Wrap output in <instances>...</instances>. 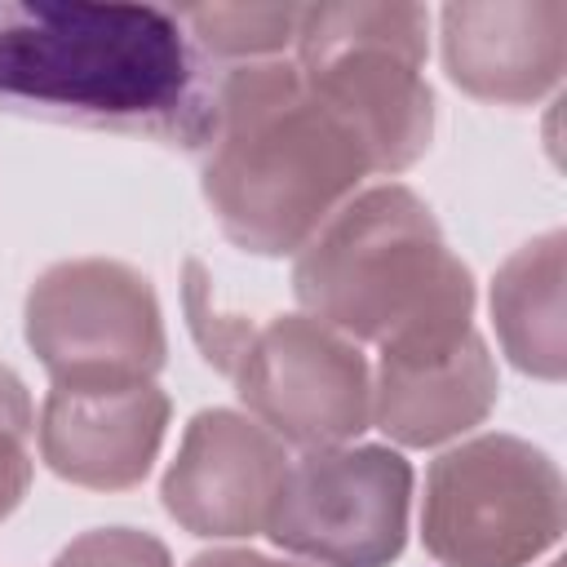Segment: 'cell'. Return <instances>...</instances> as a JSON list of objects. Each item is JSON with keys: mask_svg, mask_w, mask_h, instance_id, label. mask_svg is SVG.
<instances>
[{"mask_svg": "<svg viewBox=\"0 0 567 567\" xmlns=\"http://www.w3.org/2000/svg\"><path fill=\"white\" fill-rule=\"evenodd\" d=\"M31 399L13 368L0 363V518L18 509L31 483Z\"/></svg>", "mask_w": 567, "mask_h": 567, "instance_id": "15", "label": "cell"}, {"mask_svg": "<svg viewBox=\"0 0 567 567\" xmlns=\"http://www.w3.org/2000/svg\"><path fill=\"white\" fill-rule=\"evenodd\" d=\"M443 62L452 84L483 102L523 106L558 84L567 62L563 0H496L443 9Z\"/></svg>", "mask_w": 567, "mask_h": 567, "instance_id": "11", "label": "cell"}, {"mask_svg": "<svg viewBox=\"0 0 567 567\" xmlns=\"http://www.w3.org/2000/svg\"><path fill=\"white\" fill-rule=\"evenodd\" d=\"M186 27L199 58L217 62H252L270 58L284 44L297 40L301 9L297 4H199V9H173Z\"/></svg>", "mask_w": 567, "mask_h": 567, "instance_id": "14", "label": "cell"}, {"mask_svg": "<svg viewBox=\"0 0 567 567\" xmlns=\"http://www.w3.org/2000/svg\"><path fill=\"white\" fill-rule=\"evenodd\" d=\"M377 425L403 447L443 443L487 416L496 403V368L478 332L439 354H381L372 390Z\"/></svg>", "mask_w": 567, "mask_h": 567, "instance_id": "12", "label": "cell"}, {"mask_svg": "<svg viewBox=\"0 0 567 567\" xmlns=\"http://www.w3.org/2000/svg\"><path fill=\"white\" fill-rule=\"evenodd\" d=\"M549 567H563V563H549Z\"/></svg>", "mask_w": 567, "mask_h": 567, "instance_id": "18", "label": "cell"}, {"mask_svg": "<svg viewBox=\"0 0 567 567\" xmlns=\"http://www.w3.org/2000/svg\"><path fill=\"white\" fill-rule=\"evenodd\" d=\"M168 425L155 381H62L40 412V452L53 474L120 492L146 478Z\"/></svg>", "mask_w": 567, "mask_h": 567, "instance_id": "10", "label": "cell"}, {"mask_svg": "<svg viewBox=\"0 0 567 567\" xmlns=\"http://www.w3.org/2000/svg\"><path fill=\"white\" fill-rule=\"evenodd\" d=\"M226 377L275 439L306 452L341 447L372 421V381L359 346L310 315L248 328Z\"/></svg>", "mask_w": 567, "mask_h": 567, "instance_id": "8", "label": "cell"}, {"mask_svg": "<svg viewBox=\"0 0 567 567\" xmlns=\"http://www.w3.org/2000/svg\"><path fill=\"white\" fill-rule=\"evenodd\" d=\"M292 288L310 319L381 354H439L474 332V279L408 186L341 204L301 248Z\"/></svg>", "mask_w": 567, "mask_h": 567, "instance_id": "3", "label": "cell"}, {"mask_svg": "<svg viewBox=\"0 0 567 567\" xmlns=\"http://www.w3.org/2000/svg\"><path fill=\"white\" fill-rule=\"evenodd\" d=\"M558 532L563 474L523 439H470L425 474L421 540L443 567H527Z\"/></svg>", "mask_w": 567, "mask_h": 567, "instance_id": "5", "label": "cell"}, {"mask_svg": "<svg viewBox=\"0 0 567 567\" xmlns=\"http://www.w3.org/2000/svg\"><path fill=\"white\" fill-rule=\"evenodd\" d=\"M217 75L173 9L0 0V111L199 151L213 128Z\"/></svg>", "mask_w": 567, "mask_h": 567, "instance_id": "1", "label": "cell"}, {"mask_svg": "<svg viewBox=\"0 0 567 567\" xmlns=\"http://www.w3.org/2000/svg\"><path fill=\"white\" fill-rule=\"evenodd\" d=\"M27 341L53 385L151 381L164 363V323L151 284L102 257L62 261L35 279Z\"/></svg>", "mask_w": 567, "mask_h": 567, "instance_id": "7", "label": "cell"}, {"mask_svg": "<svg viewBox=\"0 0 567 567\" xmlns=\"http://www.w3.org/2000/svg\"><path fill=\"white\" fill-rule=\"evenodd\" d=\"M284 470L288 452L261 421L208 408L186 425L159 496L195 536H252L266 532Z\"/></svg>", "mask_w": 567, "mask_h": 567, "instance_id": "9", "label": "cell"}, {"mask_svg": "<svg viewBox=\"0 0 567 567\" xmlns=\"http://www.w3.org/2000/svg\"><path fill=\"white\" fill-rule=\"evenodd\" d=\"M190 567H297V563H275L252 549H213V554H199Z\"/></svg>", "mask_w": 567, "mask_h": 567, "instance_id": "17", "label": "cell"}, {"mask_svg": "<svg viewBox=\"0 0 567 567\" xmlns=\"http://www.w3.org/2000/svg\"><path fill=\"white\" fill-rule=\"evenodd\" d=\"M297 71L363 146L372 173L416 164L434 133L425 66V9L310 4L297 22Z\"/></svg>", "mask_w": 567, "mask_h": 567, "instance_id": "4", "label": "cell"}, {"mask_svg": "<svg viewBox=\"0 0 567 567\" xmlns=\"http://www.w3.org/2000/svg\"><path fill=\"white\" fill-rule=\"evenodd\" d=\"M412 465L390 447H315L288 461L266 536L319 567H390L408 540Z\"/></svg>", "mask_w": 567, "mask_h": 567, "instance_id": "6", "label": "cell"}, {"mask_svg": "<svg viewBox=\"0 0 567 567\" xmlns=\"http://www.w3.org/2000/svg\"><path fill=\"white\" fill-rule=\"evenodd\" d=\"M563 230L523 244L492 284V315L505 354L545 381L563 377L567 319H563Z\"/></svg>", "mask_w": 567, "mask_h": 567, "instance_id": "13", "label": "cell"}, {"mask_svg": "<svg viewBox=\"0 0 567 567\" xmlns=\"http://www.w3.org/2000/svg\"><path fill=\"white\" fill-rule=\"evenodd\" d=\"M53 567H173L164 540L133 527H97L71 540Z\"/></svg>", "mask_w": 567, "mask_h": 567, "instance_id": "16", "label": "cell"}, {"mask_svg": "<svg viewBox=\"0 0 567 567\" xmlns=\"http://www.w3.org/2000/svg\"><path fill=\"white\" fill-rule=\"evenodd\" d=\"M204 199L221 230L261 257L310 235L372 173L354 133L315 102L297 62H239L217 75L204 137Z\"/></svg>", "mask_w": 567, "mask_h": 567, "instance_id": "2", "label": "cell"}]
</instances>
